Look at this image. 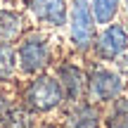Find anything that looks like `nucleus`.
I'll list each match as a JSON object with an SVG mask.
<instances>
[{
	"label": "nucleus",
	"instance_id": "nucleus-15",
	"mask_svg": "<svg viewBox=\"0 0 128 128\" xmlns=\"http://www.w3.org/2000/svg\"><path fill=\"white\" fill-rule=\"evenodd\" d=\"M43 128H52V126H43Z\"/></svg>",
	"mask_w": 128,
	"mask_h": 128
},
{
	"label": "nucleus",
	"instance_id": "nucleus-3",
	"mask_svg": "<svg viewBox=\"0 0 128 128\" xmlns=\"http://www.w3.org/2000/svg\"><path fill=\"white\" fill-rule=\"evenodd\" d=\"M71 38L76 48L86 50L92 40V14L88 7V0H74L71 10Z\"/></svg>",
	"mask_w": 128,
	"mask_h": 128
},
{
	"label": "nucleus",
	"instance_id": "nucleus-11",
	"mask_svg": "<svg viewBox=\"0 0 128 128\" xmlns=\"http://www.w3.org/2000/svg\"><path fill=\"white\" fill-rule=\"evenodd\" d=\"M17 69V52L10 45H0V81H10Z\"/></svg>",
	"mask_w": 128,
	"mask_h": 128
},
{
	"label": "nucleus",
	"instance_id": "nucleus-12",
	"mask_svg": "<svg viewBox=\"0 0 128 128\" xmlns=\"http://www.w3.org/2000/svg\"><path fill=\"white\" fill-rule=\"evenodd\" d=\"M116 10H119V0H92V12H95V19L100 24L112 22Z\"/></svg>",
	"mask_w": 128,
	"mask_h": 128
},
{
	"label": "nucleus",
	"instance_id": "nucleus-5",
	"mask_svg": "<svg viewBox=\"0 0 128 128\" xmlns=\"http://www.w3.org/2000/svg\"><path fill=\"white\" fill-rule=\"evenodd\" d=\"M126 45H128L126 28L112 24V26H107L104 31H102V36L97 38V55H100L102 60H116V57L126 50Z\"/></svg>",
	"mask_w": 128,
	"mask_h": 128
},
{
	"label": "nucleus",
	"instance_id": "nucleus-1",
	"mask_svg": "<svg viewBox=\"0 0 128 128\" xmlns=\"http://www.w3.org/2000/svg\"><path fill=\"white\" fill-rule=\"evenodd\" d=\"M64 92L60 81H55L52 76H40L36 81L28 83L26 92H24V100H26L28 109L33 112H50L55 107H60Z\"/></svg>",
	"mask_w": 128,
	"mask_h": 128
},
{
	"label": "nucleus",
	"instance_id": "nucleus-10",
	"mask_svg": "<svg viewBox=\"0 0 128 128\" xmlns=\"http://www.w3.org/2000/svg\"><path fill=\"white\" fill-rule=\"evenodd\" d=\"M107 128H128V100L119 97L107 116Z\"/></svg>",
	"mask_w": 128,
	"mask_h": 128
},
{
	"label": "nucleus",
	"instance_id": "nucleus-8",
	"mask_svg": "<svg viewBox=\"0 0 128 128\" xmlns=\"http://www.w3.org/2000/svg\"><path fill=\"white\" fill-rule=\"evenodd\" d=\"M64 128H97V112L90 104H81L66 116Z\"/></svg>",
	"mask_w": 128,
	"mask_h": 128
},
{
	"label": "nucleus",
	"instance_id": "nucleus-9",
	"mask_svg": "<svg viewBox=\"0 0 128 128\" xmlns=\"http://www.w3.org/2000/svg\"><path fill=\"white\" fill-rule=\"evenodd\" d=\"M22 33V17L10 10H0V43H10Z\"/></svg>",
	"mask_w": 128,
	"mask_h": 128
},
{
	"label": "nucleus",
	"instance_id": "nucleus-16",
	"mask_svg": "<svg viewBox=\"0 0 128 128\" xmlns=\"http://www.w3.org/2000/svg\"><path fill=\"white\" fill-rule=\"evenodd\" d=\"M126 10H128V0H126Z\"/></svg>",
	"mask_w": 128,
	"mask_h": 128
},
{
	"label": "nucleus",
	"instance_id": "nucleus-2",
	"mask_svg": "<svg viewBox=\"0 0 128 128\" xmlns=\"http://www.w3.org/2000/svg\"><path fill=\"white\" fill-rule=\"evenodd\" d=\"M50 60V50H48L45 40L40 36H28L26 40L19 48V64H22V71L26 74H38L48 66Z\"/></svg>",
	"mask_w": 128,
	"mask_h": 128
},
{
	"label": "nucleus",
	"instance_id": "nucleus-13",
	"mask_svg": "<svg viewBox=\"0 0 128 128\" xmlns=\"http://www.w3.org/2000/svg\"><path fill=\"white\" fill-rule=\"evenodd\" d=\"M5 121H7V128H28L31 126L28 114H24V112H17V114H12V116H5Z\"/></svg>",
	"mask_w": 128,
	"mask_h": 128
},
{
	"label": "nucleus",
	"instance_id": "nucleus-7",
	"mask_svg": "<svg viewBox=\"0 0 128 128\" xmlns=\"http://www.w3.org/2000/svg\"><path fill=\"white\" fill-rule=\"evenodd\" d=\"M60 86H64V95L69 97V100H76L78 95H81V88H83V76L81 71H78L76 66H71V64H66V66L60 69Z\"/></svg>",
	"mask_w": 128,
	"mask_h": 128
},
{
	"label": "nucleus",
	"instance_id": "nucleus-4",
	"mask_svg": "<svg viewBox=\"0 0 128 128\" xmlns=\"http://www.w3.org/2000/svg\"><path fill=\"white\" fill-rule=\"evenodd\" d=\"M121 78L116 74L107 71V69H97L95 74L90 76V97L97 102H109V100H116L121 95Z\"/></svg>",
	"mask_w": 128,
	"mask_h": 128
},
{
	"label": "nucleus",
	"instance_id": "nucleus-6",
	"mask_svg": "<svg viewBox=\"0 0 128 128\" xmlns=\"http://www.w3.org/2000/svg\"><path fill=\"white\" fill-rule=\"evenodd\" d=\"M28 7L40 22L50 24V26H62L66 22L64 0H28Z\"/></svg>",
	"mask_w": 128,
	"mask_h": 128
},
{
	"label": "nucleus",
	"instance_id": "nucleus-14",
	"mask_svg": "<svg viewBox=\"0 0 128 128\" xmlns=\"http://www.w3.org/2000/svg\"><path fill=\"white\" fill-rule=\"evenodd\" d=\"M5 116H7V100L0 95V124L5 121Z\"/></svg>",
	"mask_w": 128,
	"mask_h": 128
}]
</instances>
